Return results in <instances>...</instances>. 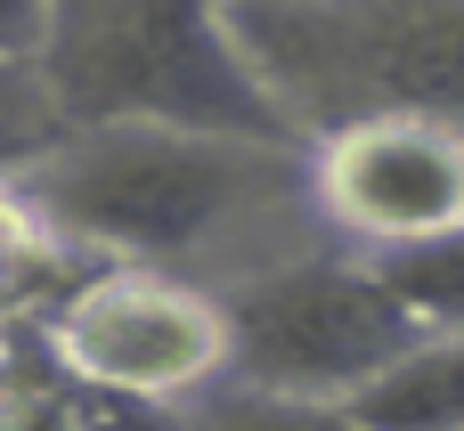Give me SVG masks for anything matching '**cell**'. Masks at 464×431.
I'll use <instances>...</instances> for the list:
<instances>
[{"instance_id": "8992f818", "label": "cell", "mask_w": 464, "mask_h": 431, "mask_svg": "<svg viewBox=\"0 0 464 431\" xmlns=\"http://www.w3.org/2000/svg\"><path fill=\"white\" fill-rule=\"evenodd\" d=\"M310 204L367 253H424L464 236V130L424 114H375L310 147Z\"/></svg>"}, {"instance_id": "30bf717a", "label": "cell", "mask_w": 464, "mask_h": 431, "mask_svg": "<svg viewBox=\"0 0 464 431\" xmlns=\"http://www.w3.org/2000/svg\"><path fill=\"white\" fill-rule=\"evenodd\" d=\"M188 431H359L351 407H318V399H277V391H212L204 407H188Z\"/></svg>"}, {"instance_id": "ba28073f", "label": "cell", "mask_w": 464, "mask_h": 431, "mask_svg": "<svg viewBox=\"0 0 464 431\" xmlns=\"http://www.w3.org/2000/svg\"><path fill=\"white\" fill-rule=\"evenodd\" d=\"M359 431H464V334H432L416 359H400L359 407Z\"/></svg>"}, {"instance_id": "3957f363", "label": "cell", "mask_w": 464, "mask_h": 431, "mask_svg": "<svg viewBox=\"0 0 464 431\" xmlns=\"http://www.w3.org/2000/svg\"><path fill=\"white\" fill-rule=\"evenodd\" d=\"M245 57L302 122V139H334L375 114H424L464 130V8L457 0H294V8H228Z\"/></svg>"}, {"instance_id": "277c9868", "label": "cell", "mask_w": 464, "mask_h": 431, "mask_svg": "<svg viewBox=\"0 0 464 431\" xmlns=\"http://www.w3.org/2000/svg\"><path fill=\"white\" fill-rule=\"evenodd\" d=\"M237 383L318 407H359L400 359L432 342V326L383 285L367 253H294L253 269L228 293Z\"/></svg>"}, {"instance_id": "52a82bcc", "label": "cell", "mask_w": 464, "mask_h": 431, "mask_svg": "<svg viewBox=\"0 0 464 431\" xmlns=\"http://www.w3.org/2000/svg\"><path fill=\"white\" fill-rule=\"evenodd\" d=\"M90 269H98L90 253H73L16 187H0V342L41 334Z\"/></svg>"}, {"instance_id": "7a4b0ae2", "label": "cell", "mask_w": 464, "mask_h": 431, "mask_svg": "<svg viewBox=\"0 0 464 431\" xmlns=\"http://www.w3.org/2000/svg\"><path fill=\"white\" fill-rule=\"evenodd\" d=\"M16 196L90 261L171 269L204 261L228 228H245L277 196H310V155L179 139V130H82Z\"/></svg>"}, {"instance_id": "9c48e42d", "label": "cell", "mask_w": 464, "mask_h": 431, "mask_svg": "<svg viewBox=\"0 0 464 431\" xmlns=\"http://www.w3.org/2000/svg\"><path fill=\"white\" fill-rule=\"evenodd\" d=\"M375 269H383V285H392L432 334H464V236L424 244V253H392V261H375Z\"/></svg>"}, {"instance_id": "5b68a950", "label": "cell", "mask_w": 464, "mask_h": 431, "mask_svg": "<svg viewBox=\"0 0 464 431\" xmlns=\"http://www.w3.org/2000/svg\"><path fill=\"white\" fill-rule=\"evenodd\" d=\"M41 334L90 391L130 399V407L188 416V407H204L212 391L237 383L228 293H204L196 277H171V269L98 261L57 302V318Z\"/></svg>"}, {"instance_id": "6da1fadb", "label": "cell", "mask_w": 464, "mask_h": 431, "mask_svg": "<svg viewBox=\"0 0 464 431\" xmlns=\"http://www.w3.org/2000/svg\"><path fill=\"white\" fill-rule=\"evenodd\" d=\"M41 81L65 130H179L269 155H310L302 122L277 106L237 41L228 8L179 0H73L49 8Z\"/></svg>"}]
</instances>
